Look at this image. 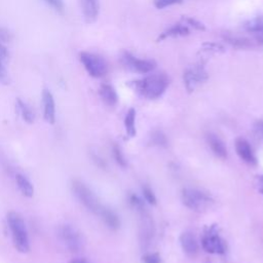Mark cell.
I'll use <instances>...</instances> for the list:
<instances>
[{
  "label": "cell",
  "mask_w": 263,
  "mask_h": 263,
  "mask_svg": "<svg viewBox=\"0 0 263 263\" xmlns=\"http://www.w3.org/2000/svg\"><path fill=\"white\" fill-rule=\"evenodd\" d=\"M129 85L141 96L155 100L165 91L168 85V78L163 73L151 74L143 79L130 82Z\"/></svg>",
  "instance_id": "6da1fadb"
},
{
  "label": "cell",
  "mask_w": 263,
  "mask_h": 263,
  "mask_svg": "<svg viewBox=\"0 0 263 263\" xmlns=\"http://www.w3.org/2000/svg\"><path fill=\"white\" fill-rule=\"evenodd\" d=\"M6 220L15 250L20 253H28L30 251V242L23 216L17 212L11 211L7 214Z\"/></svg>",
  "instance_id": "7a4b0ae2"
},
{
  "label": "cell",
  "mask_w": 263,
  "mask_h": 263,
  "mask_svg": "<svg viewBox=\"0 0 263 263\" xmlns=\"http://www.w3.org/2000/svg\"><path fill=\"white\" fill-rule=\"evenodd\" d=\"M182 201L185 206L195 212H204L211 208L213 203V199L210 195L194 188L183 189Z\"/></svg>",
  "instance_id": "3957f363"
},
{
  "label": "cell",
  "mask_w": 263,
  "mask_h": 263,
  "mask_svg": "<svg viewBox=\"0 0 263 263\" xmlns=\"http://www.w3.org/2000/svg\"><path fill=\"white\" fill-rule=\"evenodd\" d=\"M72 190L78 200L90 212L96 215H99L103 205L100 203L98 197L95 193L81 181L73 180L72 181Z\"/></svg>",
  "instance_id": "277c9868"
},
{
  "label": "cell",
  "mask_w": 263,
  "mask_h": 263,
  "mask_svg": "<svg viewBox=\"0 0 263 263\" xmlns=\"http://www.w3.org/2000/svg\"><path fill=\"white\" fill-rule=\"evenodd\" d=\"M57 235L59 240L70 252H78L83 247V239L80 232L69 224H63L58 227Z\"/></svg>",
  "instance_id": "5b68a950"
},
{
  "label": "cell",
  "mask_w": 263,
  "mask_h": 263,
  "mask_svg": "<svg viewBox=\"0 0 263 263\" xmlns=\"http://www.w3.org/2000/svg\"><path fill=\"white\" fill-rule=\"evenodd\" d=\"M80 61L91 77H103L108 71V65L106 61L99 54L83 51L80 53Z\"/></svg>",
  "instance_id": "8992f818"
},
{
  "label": "cell",
  "mask_w": 263,
  "mask_h": 263,
  "mask_svg": "<svg viewBox=\"0 0 263 263\" xmlns=\"http://www.w3.org/2000/svg\"><path fill=\"white\" fill-rule=\"evenodd\" d=\"M202 249L210 254H224L226 252V245L221 236L216 231L215 227H211L202 236Z\"/></svg>",
  "instance_id": "52a82bcc"
},
{
  "label": "cell",
  "mask_w": 263,
  "mask_h": 263,
  "mask_svg": "<svg viewBox=\"0 0 263 263\" xmlns=\"http://www.w3.org/2000/svg\"><path fill=\"white\" fill-rule=\"evenodd\" d=\"M121 63L130 71L146 74L151 72L155 68V63L150 60H141L137 59L127 51H123L121 54Z\"/></svg>",
  "instance_id": "ba28073f"
},
{
  "label": "cell",
  "mask_w": 263,
  "mask_h": 263,
  "mask_svg": "<svg viewBox=\"0 0 263 263\" xmlns=\"http://www.w3.org/2000/svg\"><path fill=\"white\" fill-rule=\"evenodd\" d=\"M183 78L186 89L188 90V92H192L198 84L206 81L208 73L204 70V67L201 64H198L186 70L184 72Z\"/></svg>",
  "instance_id": "9c48e42d"
},
{
  "label": "cell",
  "mask_w": 263,
  "mask_h": 263,
  "mask_svg": "<svg viewBox=\"0 0 263 263\" xmlns=\"http://www.w3.org/2000/svg\"><path fill=\"white\" fill-rule=\"evenodd\" d=\"M235 151L240 159H242L248 164L255 165L257 163V159L253 152V149L246 139L238 138L235 140Z\"/></svg>",
  "instance_id": "30bf717a"
},
{
  "label": "cell",
  "mask_w": 263,
  "mask_h": 263,
  "mask_svg": "<svg viewBox=\"0 0 263 263\" xmlns=\"http://www.w3.org/2000/svg\"><path fill=\"white\" fill-rule=\"evenodd\" d=\"M42 103L45 121L49 124H53L55 122V104L52 93L46 88L42 91Z\"/></svg>",
  "instance_id": "8fae6325"
},
{
  "label": "cell",
  "mask_w": 263,
  "mask_h": 263,
  "mask_svg": "<svg viewBox=\"0 0 263 263\" xmlns=\"http://www.w3.org/2000/svg\"><path fill=\"white\" fill-rule=\"evenodd\" d=\"M180 243L187 256L194 257L198 253V243L191 231H184L180 235Z\"/></svg>",
  "instance_id": "7c38bea8"
},
{
  "label": "cell",
  "mask_w": 263,
  "mask_h": 263,
  "mask_svg": "<svg viewBox=\"0 0 263 263\" xmlns=\"http://www.w3.org/2000/svg\"><path fill=\"white\" fill-rule=\"evenodd\" d=\"M83 16L87 23H93L99 14L98 0H80Z\"/></svg>",
  "instance_id": "4fadbf2b"
},
{
  "label": "cell",
  "mask_w": 263,
  "mask_h": 263,
  "mask_svg": "<svg viewBox=\"0 0 263 263\" xmlns=\"http://www.w3.org/2000/svg\"><path fill=\"white\" fill-rule=\"evenodd\" d=\"M99 95L102 99V101L108 105V106H114L116 105L118 101V97L116 93V90L114 87L108 83H103L101 84L99 88Z\"/></svg>",
  "instance_id": "5bb4252c"
},
{
  "label": "cell",
  "mask_w": 263,
  "mask_h": 263,
  "mask_svg": "<svg viewBox=\"0 0 263 263\" xmlns=\"http://www.w3.org/2000/svg\"><path fill=\"white\" fill-rule=\"evenodd\" d=\"M99 216L102 217L104 223L106 226L111 230H117L120 226V220L119 217L115 212H113L111 209H108L103 205Z\"/></svg>",
  "instance_id": "9a60e30c"
},
{
  "label": "cell",
  "mask_w": 263,
  "mask_h": 263,
  "mask_svg": "<svg viewBox=\"0 0 263 263\" xmlns=\"http://www.w3.org/2000/svg\"><path fill=\"white\" fill-rule=\"evenodd\" d=\"M208 143L212 149V151L220 158L224 159L227 157V149L223 143V141L217 137L216 135L210 134L208 135Z\"/></svg>",
  "instance_id": "2e32d148"
},
{
  "label": "cell",
  "mask_w": 263,
  "mask_h": 263,
  "mask_svg": "<svg viewBox=\"0 0 263 263\" xmlns=\"http://www.w3.org/2000/svg\"><path fill=\"white\" fill-rule=\"evenodd\" d=\"M190 33L189 29L187 28V26L185 25H182V24H179V25H175L171 28H168L167 30H165L164 32H162L158 38H157V41H162L168 37H178V36H185V35H188Z\"/></svg>",
  "instance_id": "e0dca14e"
},
{
  "label": "cell",
  "mask_w": 263,
  "mask_h": 263,
  "mask_svg": "<svg viewBox=\"0 0 263 263\" xmlns=\"http://www.w3.org/2000/svg\"><path fill=\"white\" fill-rule=\"evenodd\" d=\"M15 182L17 185V188L22 192V194L26 197H32L34 194V187L32 183L22 174H17L15 176Z\"/></svg>",
  "instance_id": "ac0fdd59"
},
{
  "label": "cell",
  "mask_w": 263,
  "mask_h": 263,
  "mask_svg": "<svg viewBox=\"0 0 263 263\" xmlns=\"http://www.w3.org/2000/svg\"><path fill=\"white\" fill-rule=\"evenodd\" d=\"M124 126L126 135L130 138L136 136V110L134 108H130L124 118Z\"/></svg>",
  "instance_id": "d6986e66"
},
{
  "label": "cell",
  "mask_w": 263,
  "mask_h": 263,
  "mask_svg": "<svg viewBox=\"0 0 263 263\" xmlns=\"http://www.w3.org/2000/svg\"><path fill=\"white\" fill-rule=\"evenodd\" d=\"M16 109H17L18 113L21 114L22 118L24 119V121H26L28 123H33L34 122L35 115L32 111V109L25 102H23L21 99L16 100Z\"/></svg>",
  "instance_id": "ffe728a7"
},
{
  "label": "cell",
  "mask_w": 263,
  "mask_h": 263,
  "mask_svg": "<svg viewBox=\"0 0 263 263\" xmlns=\"http://www.w3.org/2000/svg\"><path fill=\"white\" fill-rule=\"evenodd\" d=\"M243 29L247 32L254 33V34L263 32V15L256 16V17L246 22L243 25Z\"/></svg>",
  "instance_id": "44dd1931"
},
{
  "label": "cell",
  "mask_w": 263,
  "mask_h": 263,
  "mask_svg": "<svg viewBox=\"0 0 263 263\" xmlns=\"http://www.w3.org/2000/svg\"><path fill=\"white\" fill-rule=\"evenodd\" d=\"M225 40L231 44L234 47L237 48H248L252 46V42L250 39L239 36H233V35H227L225 36Z\"/></svg>",
  "instance_id": "7402d4cb"
},
{
  "label": "cell",
  "mask_w": 263,
  "mask_h": 263,
  "mask_svg": "<svg viewBox=\"0 0 263 263\" xmlns=\"http://www.w3.org/2000/svg\"><path fill=\"white\" fill-rule=\"evenodd\" d=\"M112 152H113V156H114V159L116 160V162L120 165V166H126V160L121 152V149L118 145L114 144L113 145V148H112Z\"/></svg>",
  "instance_id": "603a6c76"
},
{
  "label": "cell",
  "mask_w": 263,
  "mask_h": 263,
  "mask_svg": "<svg viewBox=\"0 0 263 263\" xmlns=\"http://www.w3.org/2000/svg\"><path fill=\"white\" fill-rule=\"evenodd\" d=\"M202 51H205V52H211V53H217V52H223L225 49H224V46L219 44V43H204L202 45Z\"/></svg>",
  "instance_id": "cb8c5ba5"
},
{
  "label": "cell",
  "mask_w": 263,
  "mask_h": 263,
  "mask_svg": "<svg viewBox=\"0 0 263 263\" xmlns=\"http://www.w3.org/2000/svg\"><path fill=\"white\" fill-rule=\"evenodd\" d=\"M151 143H153V145H158V146H165L167 141H166V138L165 136L159 132V130H156L154 132L152 135H151Z\"/></svg>",
  "instance_id": "d4e9b609"
},
{
  "label": "cell",
  "mask_w": 263,
  "mask_h": 263,
  "mask_svg": "<svg viewBox=\"0 0 263 263\" xmlns=\"http://www.w3.org/2000/svg\"><path fill=\"white\" fill-rule=\"evenodd\" d=\"M182 21L184 22V24H187V25L191 26L195 30H198V31H204L205 30L204 25L202 23H200L199 21L195 20V18L184 16V17H182Z\"/></svg>",
  "instance_id": "484cf974"
},
{
  "label": "cell",
  "mask_w": 263,
  "mask_h": 263,
  "mask_svg": "<svg viewBox=\"0 0 263 263\" xmlns=\"http://www.w3.org/2000/svg\"><path fill=\"white\" fill-rule=\"evenodd\" d=\"M128 200H129V203L133 208H135L138 212L140 211H143V210H146L145 209V205H144V202L142 201V199L136 195V194H130L129 197H128Z\"/></svg>",
  "instance_id": "4316f807"
},
{
  "label": "cell",
  "mask_w": 263,
  "mask_h": 263,
  "mask_svg": "<svg viewBox=\"0 0 263 263\" xmlns=\"http://www.w3.org/2000/svg\"><path fill=\"white\" fill-rule=\"evenodd\" d=\"M0 83L8 84L9 83V75L6 69V62L0 61Z\"/></svg>",
  "instance_id": "83f0119b"
},
{
  "label": "cell",
  "mask_w": 263,
  "mask_h": 263,
  "mask_svg": "<svg viewBox=\"0 0 263 263\" xmlns=\"http://www.w3.org/2000/svg\"><path fill=\"white\" fill-rule=\"evenodd\" d=\"M183 0H154V6L158 9H162L174 4H179Z\"/></svg>",
  "instance_id": "f1b7e54d"
},
{
  "label": "cell",
  "mask_w": 263,
  "mask_h": 263,
  "mask_svg": "<svg viewBox=\"0 0 263 263\" xmlns=\"http://www.w3.org/2000/svg\"><path fill=\"white\" fill-rule=\"evenodd\" d=\"M45 3H47L49 6H51L55 11L63 13L65 9V5L63 0H43Z\"/></svg>",
  "instance_id": "f546056e"
},
{
  "label": "cell",
  "mask_w": 263,
  "mask_h": 263,
  "mask_svg": "<svg viewBox=\"0 0 263 263\" xmlns=\"http://www.w3.org/2000/svg\"><path fill=\"white\" fill-rule=\"evenodd\" d=\"M143 193H144L145 199H146L150 204H155V203H156V197H155L153 191H152L149 187H147V186L143 187Z\"/></svg>",
  "instance_id": "4dcf8cb0"
},
{
  "label": "cell",
  "mask_w": 263,
  "mask_h": 263,
  "mask_svg": "<svg viewBox=\"0 0 263 263\" xmlns=\"http://www.w3.org/2000/svg\"><path fill=\"white\" fill-rule=\"evenodd\" d=\"M11 40L10 32L5 28H0V43L5 44Z\"/></svg>",
  "instance_id": "1f68e13d"
},
{
  "label": "cell",
  "mask_w": 263,
  "mask_h": 263,
  "mask_svg": "<svg viewBox=\"0 0 263 263\" xmlns=\"http://www.w3.org/2000/svg\"><path fill=\"white\" fill-rule=\"evenodd\" d=\"M254 133L260 140L263 141V120H257L254 123Z\"/></svg>",
  "instance_id": "d6a6232c"
},
{
  "label": "cell",
  "mask_w": 263,
  "mask_h": 263,
  "mask_svg": "<svg viewBox=\"0 0 263 263\" xmlns=\"http://www.w3.org/2000/svg\"><path fill=\"white\" fill-rule=\"evenodd\" d=\"M144 263H160V258L158 254H147L143 257Z\"/></svg>",
  "instance_id": "836d02e7"
},
{
  "label": "cell",
  "mask_w": 263,
  "mask_h": 263,
  "mask_svg": "<svg viewBox=\"0 0 263 263\" xmlns=\"http://www.w3.org/2000/svg\"><path fill=\"white\" fill-rule=\"evenodd\" d=\"M8 57H9V54H8V50L5 46V44L0 43V61H3V62L7 63Z\"/></svg>",
  "instance_id": "e575fe53"
},
{
  "label": "cell",
  "mask_w": 263,
  "mask_h": 263,
  "mask_svg": "<svg viewBox=\"0 0 263 263\" xmlns=\"http://www.w3.org/2000/svg\"><path fill=\"white\" fill-rule=\"evenodd\" d=\"M255 186L259 192L263 194V175H259L255 179Z\"/></svg>",
  "instance_id": "d590c367"
},
{
  "label": "cell",
  "mask_w": 263,
  "mask_h": 263,
  "mask_svg": "<svg viewBox=\"0 0 263 263\" xmlns=\"http://www.w3.org/2000/svg\"><path fill=\"white\" fill-rule=\"evenodd\" d=\"M93 159H95V162H96L99 166H101V167H105V166H106L105 161H104L101 157H99L98 155H93Z\"/></svg>",
  "instance_id": "8d00e7d4"
},
{
  "label": "cell",
  "mask_w": 263,
  "mask_h": 263,
  "mask_svg": "<svg viewBox=\"0 0 263 263\" xmlns=\"http://www.w3.org/2000/svg\"><path fill=\"white\" fill-rule=\"evenodd\" d=\"M255 39H256V41H257L259 44H261V45L263 46V32L258 33V34H255Z\"/></svg>",
  "instance_id": "74e56055"
},
{
  "label": "cell",
  "mask_w": 263,
  "mask_h": 263,
  "mask_svg": "<svg viewBox=\"0 0 263 263\" xmlns=\"http://www.w3.org/2000/svg\"><path fill=\"white\" fill-rule=\"evenodd\" d=\"M70 263H90V262L85 258H76V259H73Z\"/></svg>",
  "instance_id": "f35d334b"
},
{
  "label": "cell",
  "mask_w": 263,
  "mask_h": 263,
  "mask_svg": "<svg viewBox=\"0 0 263 263\" xmlns=\"http://www.w3.org/2000/svg\"><path fill=\"white\" fill-rule=\"evenodd\" d=\"M208 263H210V262H208Z\"/></svg>",
  "instance_id": "ab89813d"
}]
</instances>
